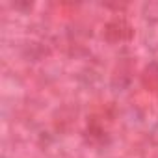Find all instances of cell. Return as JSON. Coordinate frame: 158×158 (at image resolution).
<instances>
[{
	"instance_id": "obj_2",
	"label": "cell",
	"mask_w": 158,
	"mask_h": 158,
	"mask_svg": "<svg viewBox=\"0 0 158 158\" xmlns=\"http://www.w3.org/2000/svg\"><path fill=\"white\" fill-rule=\"evenodd\" d=\"M141 86L147 91H158V63H151L141 73Z\"/></svg>"
},
{
	"instance_id": "obj_1",
	"label": "cell",
	"mask_w": 158,
	"mask_h": 158,
	"mask_svg": "<svg viewBox=\"0 0 158 158\" xmlns=\"http://www.w3.org/2000/svg\"><path fill=\"white\" fill-rule=\"evenodd\" d=\"M102 35L108 43H125L134 37V28L125 19H114V21L106 23Z\"/></svg>"
}]
</instances>
